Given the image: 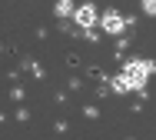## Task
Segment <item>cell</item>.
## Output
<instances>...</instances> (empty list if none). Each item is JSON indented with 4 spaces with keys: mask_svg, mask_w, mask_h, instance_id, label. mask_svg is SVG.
Returning <instances> with one entry per match:
<instances>
[{
    "mask_svg": "<svg viewBox=\"0 0 156 140\" xmlns=\"http://www.w3.org/2000/svg\"><path fill=\"white\" fill-rule=\"evenodd\" d=\"M150 73H153V64H150V60H129V64L120 70V77L113 80V87H116L120 94H129V90H143Z\"/></svg>",
    "mask_w": 156,
    "mask_h": 140,
    "instance_id": "cell-1",
    "label": "cell"
},
{
    "mask_svg": "<svg viewBox=\"0 0 156 140\" xmlns=\"http://www.w3.org/2000/svg\"><path fill=\"white\" fill-rule=\"evenodd\" d=\"M100 27H103L106 34L120 37V34H123V30H126V27H129V24H126V20H123V13H120V10H106V13L100 17Z\"/></svg>",
    "mask_w": 156,
    "mask_h": 140,
    "instance_id": "cell-2",
    "label": "cell"
},
{
    "mask_svg": "<svg viewBox=\"0 0 156 140\" xmlns=\"http://www.w3.org/2000/svg\"><path fill=\"white\" fill-rule=\"evenodd\" d=\"M96 20H100V10H96L93 3H83V7L73 10V24L76 27H96Z\"/></svg>",
    "mask_w": 156,
    "mask_h": 140,
    "instance_id": "cell-3",
    "label": "cell"
},
{
    "mask_svg": "<svg viewBox=\"0 0 156 140\" xmlns=\"http://www.w3.org/2000/svg\"><path fill=\"white\" fill-rule=\"evenodd\" d=\"M57 13H60V17H66V13H73V7L63 0V3H57Z\"/></svg>",
    "mask_w": 156,
    "mask_h": 140,
    "instance_id": "cell-4",
    "label": "cell"
},
{
    "mask_svg": "<svg viewBox=\"0 0 156 140\" xmlns=\"http://www.w3.org/2000/svg\"><path fill=\"white\" fill-rule=\"evenodd\" d=\"M143 10H146V13H156V0H146V3H143Z\"/></svg>",
    "mask_w": 156,
    "mask_h": 140,
    "instance_id": "cell-5",
    "label": "cell"
}]
</instances>
